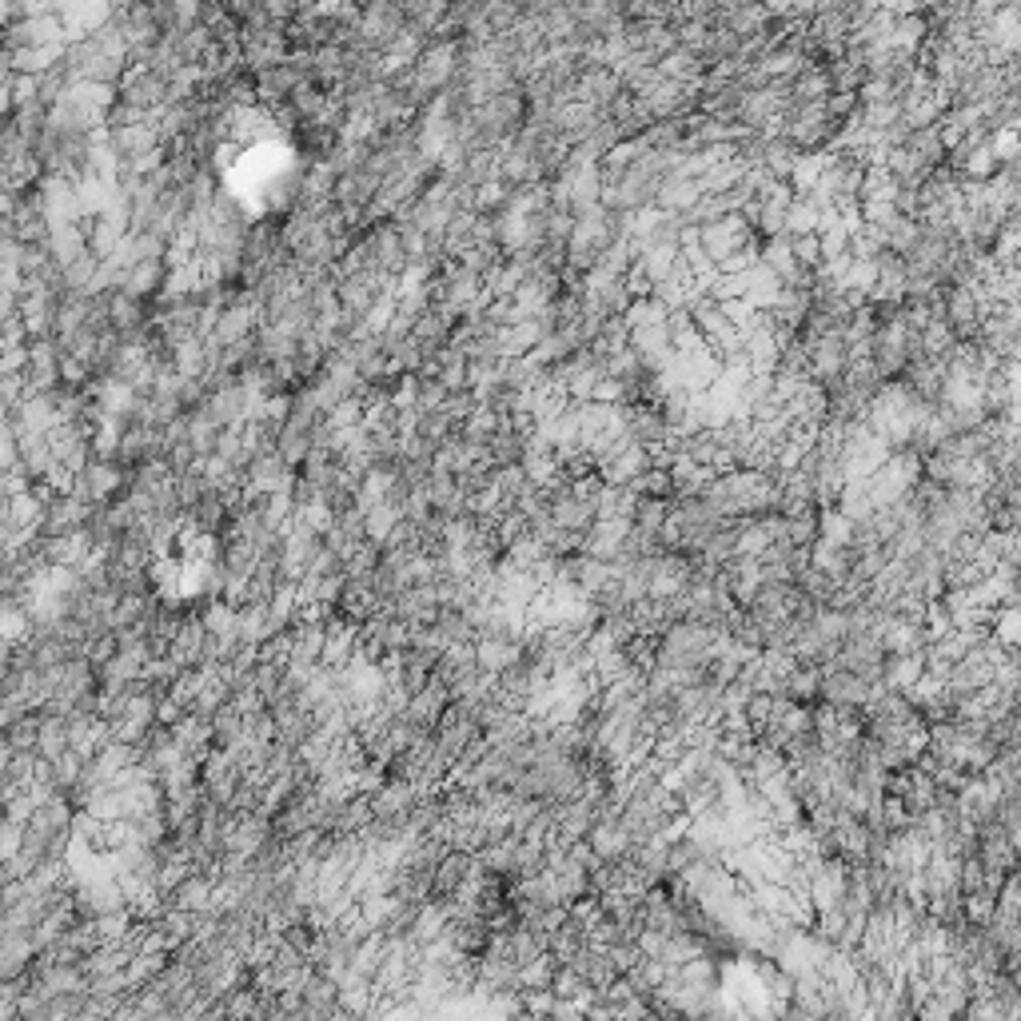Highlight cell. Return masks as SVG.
Listing matches in <instances>:
<instances>
[{"label": "cell", "instance_id": "obj_1", "mask_svg": "<svg viewBox=\"0 0 1021 1021\" xmlns=\"http://www.w3.org/2000/svg\"><path fill=\"white\" fill-rule=\"evenodd\" d=\"M256 475H279V464H264V467H256ZM259 487H264V491H279L276 479H259Z\"/></svg>", "mask_w": 1021, "mask_h": 1021}]
</instances>
